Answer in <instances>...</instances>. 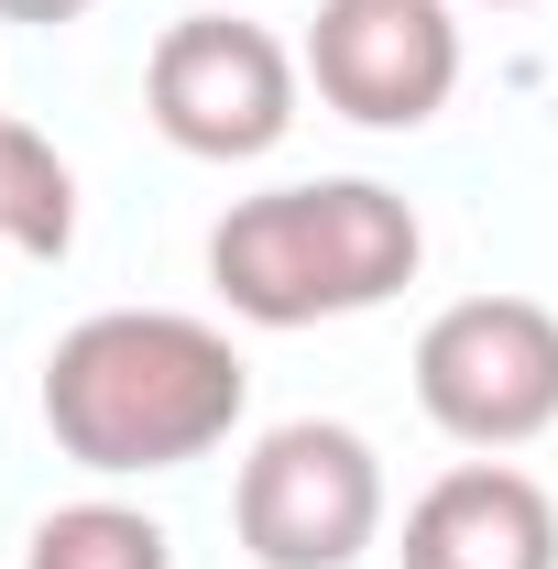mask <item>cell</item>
Wrapping results in <instances>:
<instances>
[{
  "label": "cell",
  "instance_id": "6da1fadb",
  "mask_svg": "<svg viewBox=\"0 0 558 569\" xmlns=\"http://www.w3.org/2000/svg\"><path fill=\"white\" fill-rule=\"evenodd\" d=\"M241 417H252V372L230 351V329L187 307H99L44 351V427L99 482L187 471Z\"/></svg>",
  "mask_w": 558,
  "mask_h": 569
},
{
  "label": "cell",
  "instance_id": "7a4b0ae2",
  "mask_svg": "<svg viewBox=\"0 0 558 569\" xmlns=\"http://www.w3.org/2000/svg\"><path fill=\"white\" fill-rule=\"evenodd\" d=\"M427 263V230L395 187L372 176H307V187H263L230 198L209 230V284L230 318L252 329H318V318H361L383 296H406Z\"/></svg>",
  "mask_w": 558,
  "mask_h": 569
},
{
  "label": "cell",
  "instance_id": "3957f363",
  "mask_svg": "<svg viewBox=\"0 0 558 569\" xmlns=\"http://www.w3.org/2000/svg\"><path fill=\"white\" fill-rule=\"evenodd\" d=\"M296 88H307V56H285L275 33L241 22L230 0L165 22L153 56H142L153 132L176 142V153H198V164H263L296 132Z\"/></svg>",
  "mask_w": 558,
  "mask_h": 569
},
{
  "label": "cell",
  "instance_id": "277c9868",
  "mask_svg": "<svg viewBox=\"0 0 558 569\" xmlns=\"http://www.w3.org/2000/svg\"><path fill=\"white\" fill-rule=\"evenodd\" d=\"M417 406L460 449H526L558 427V307L537 296H460L417 329Z\"/></svg>",
  "mask_w": 558,
  "mask_h": 569
},
{
  "label": "cell",
  "instance_id": "5b68a950",
  "mask_svg": "<svg viewBox=\"0 0 558 569\" xmlns=\"http://www.w3.org/2000/svg\"><path fill=\"white\" fill-rule=\"evenodd\" d=\"M230 526L263 569H350L383 537V460L372 438L340 417H285L252 438L241 482H230Z\"/></svg>",
  "mask_w": 558,
  "mask_h": 569
},
{
  "label": "cell",
  "instance_id": "8992f818",
  "mask_svg": "<svg viewBox=\"0 0 558 569\" xmlns=\"http://www.w3.org/2000/svg\"><path fill=\"white\" fill-rule=\"evenodd\" d=\"M307 88L361 132H427L460 88V22L449 0H318L307 22Z\"/></svg>",
  "mask_w": 558,
  "mask_h": 569
},
{
  "label": "cell",
  "instance_id": "52a82bcc",
  "mask_svg": "<svg viewBox=\"0 0 558 569\" xmlns=\"http://www.w3.org/2000/svg\"><path fill=\"white\" fill-rule=\"evenodd\" d=\"M406 569H558V503L515 460H460L406 503Z\"/></svg>",
  "mask_w": 558,
  "mask_h": 569
},
{
  "label": "cell",
  "instance_id": "ba28073f",
  "mask_svg": "<svg viewBox=\"0 0 558 569\" xmlns=\"http://www.w3.org/2000/svg\"><path fill=\"white\" fill-rule=\"evenodd\" d=\"M0 252H22V263H67L77 252V176L22 121H0Z\"/></svg>",
  "mask_w": 558,
  "mask_h": 569
},
{
  "label": "cell",
  "instance_id": "9c48e42d",
  "mask_svg": "<svg viewBox=\"0 0 558 569\" xmlns=\"http://www.w3.org/2000/svg\"><path fill=\"white\" fill-rule=\"evenodd\" d=\"M22 569H176V537L142 515V503H56L33 537H22Z\"/></svg>",
  "mask_w": 558,
  "mask_h": 569
},
{
  "label": "cell",
  "instance_id": "30bf717a",
  "mask_svg": "<svg viewBox=\"0 0 558 569\" xmlns=\"http://www.w3.org/2000/svg\"><path fill=\"white\" fill-rule=\"evenodd\" d=\"M77 11H99V0H0V22H77Z\"/></svg>",
  "mask_w": 558,
  "mask_h": 569
},
{
  "label": "cell",
  "instance_id": "8fae6325",
  "mask_svg": "<svg viewBox=\"0 0 558 569\" xmlns=\"http://www.w3.org/2000/svg\"><path fill=\"white\" fill-rule=\"evenodd\" d=\"M492 11H526V0H492Z\"/></svg>",
  "mask_w": 558,
  "mask_h": 569
}]
</instances>
